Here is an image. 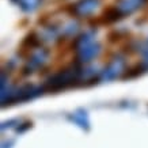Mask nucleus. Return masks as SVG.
I'll return each mask as SVG.
<instances>
[{"label": "nucleus", "mask_w": 148, "mask_h": 148, "mask_svg": "<svg viewBox=\"0 0 148 148\" xmlns=\"http://www.w3.org/2000/svg\"><path fill=\"white\" fill-rule=\"evenodd\" d=\"M38 3H40V0H22V5H27L26 10L36 8Z\"/></svg>", "instance_id": "nucleus-1"}]
</instances>
